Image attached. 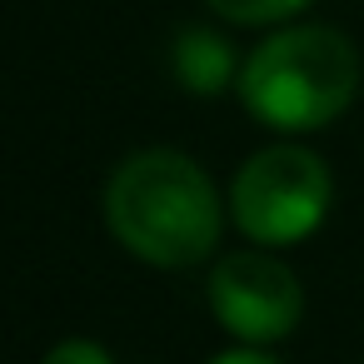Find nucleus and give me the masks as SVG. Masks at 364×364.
<instances>
[{
    "mask_svg": "<svg viewBox=\"0 0 364 364\" xmlns=\"http://www.w3.org/2000/svg\"><path fill=\"white\" fill-rule=\"evenodd\" d=\"M205 6L230 26H279V21L299 16L309 0H205Z\"/></svg>",
    "mask_w": 364,
    "mask_h": 364,
    "instance_id": "obj_6",
    "label": "nucleus"
},
{
    "mask_svg": "<svg viewBox=\"0 0 364 364\" xmlns=\"http://www.w3.org/2000/svg\"><path fill=\"white\" fill-rule=\"evenodd\" d=\"M170 70L180 80V90L200 95V100H215L225 95L235 80H240V65H235V50L220 31L210 26H185L175 31V46H170Z\"/></svg>",
    "mask_w": 364,
    "mask_h": 364,
    "instance_id": "obj_5",
    "label": "nucleus"
},
{
    "mask_svg": "<svg viewBox=\"0 0 364 364\" xmlns=\"http://www.w3.org/2000/svg\"><path fill=\"white\" fill-rule=\"evenodd\" d=\"M235 90L259 125L279 135H304L354 105L359 50L334 26H279L240 60Z\"/></svg>",
    "mask_w": 364,
    "mask_h": 364,
    "instance_id": "obj_2",
    "label": "nucleus"
},
{
    "mask_svg": "<svg viewBox=\"0 0 364 364\" xmlns=\"http://www.w3.org/2000/svg\"><path fill=\"white\" fill-rule=\"evenodd\" d=\"M41 364H115V354L95 339H60Z\"/></svg>",
    "mask_w": 364,
    "mask_h": 364,
    "instance_id": "obj_7",
    "label": "nucleus"
},
{
    "mask_svg": "<svg viewBox=\"0 0 364 364\" xmlns=\"http://www.w3.org/2000/svg\"><path fill=\"white\" fill-rule=\"evenodd\" d=\"M105 230L125 255L155 269H190L220 250L225 205L200 160L180 150L125 155L100 195Z\"/></svg>",
    "mask_w": 364,
    "mask_h": 364,
    "instance_id": "obj_1",
    "label": "nucleus"
},
{
    "mask_svg": "<svg viewBox=\"0 0 364 364\" xmlns=\"http://www.w3.org/2000/svg\"><path fill=\"white\" fill-rule=\"evenodd\" d=\"M329 205H334V180L324 155L294 140H274L255 150L230 185L235 230L250 245H269V250L309 240L324 225Z\"/></svg>",
    "mask_w": 364,
    "mask_h": 364,
    "instance_id": "obj_3",
    "label": "nucleus"
},
{
    "mask_svg": "<svg viewBox=\"0 0 364 364\" xmlns=\"http://www.w3.org/2000/svg\"><path fill=\"white\" fill-rule=\"evenodd\" d=\"M210 364H284V359H274L264 344H235V349H220Z\"/></svg>",
    "mask_w": 364,
    "mask_h": 364,
    "instance_id": "obj_8",
    "label": "nucleus"
},
{
    "mask_svg": "<svg viewBox=\"0 0 364 364\" xmlns=\"http://www.w3.org/2000/svg\"><path fill=\"white\" fill-rule=\"evenodd\" d=\"M205 294L220 329L240 344H279L304 319V284L269 245L220 255Z\"/></svg>",
    "mask_w": 364,
    "mask_h": 364,
    "instance_id": "obj_4",
    "label": "nucleus"
}]
</instances>
